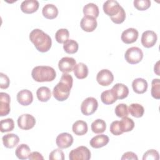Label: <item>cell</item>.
Listing matches in <instances>:
<instances>
[{"label":"cell","instance_id":"obj_19","mask_svg":"<svg viewBox=\"0 0 160 160\" xmlns=\"http://www.w3.org/2000/svg\"><path fill=\"white\" fill-rule=\"evenodd\" d=\"M109 137L105 134L97 135L90 140V145L93 148H100L105 146L109 142Z\"/></svg>","mask_w":160,"mask_h":160},{"label":"cell","instance_id":"obj_27","mask_svg":"<svg viewBox=\"0 0 160 160\" xmlns=\"http://www.w3.org/2000/svg\"><path fill=\"white\" fill-rule=\"evenodd\" d=\"M36 96L39 101L41 102H47L51 97V91L49 88L41 86L38 89Z\"/></svg>","mask_w":160,"mask_h":160},{"label":"cell","instance_id":"obj_3","mask_svg":"<svg viewBox=\"0 0 160 160\" xmlns=\"http://www.w3.org/2000/svg\"><path fill=\"white\" fill-rule=\"evenodd\" d=\"M31 76L32 79L37 82H49L56 78V72L52 67L38 66L32 69Z\"/></svg>","mask_w":160,"mask_h":160},{"label":"cell","instance_id":"obj_44","mask_svg":"<svg viewBox=\"0 0 160 160\" xmlns=\"http://www.w3.org/2000/svg\"><path fill=\"white\" fill-rule=\"evenodd\" d=\"M28 159L30 160H35V159L43 160L44 158L42 156V154L41 153H39V152L34 151V152H32L30 153Z\"/></svg>","mask_w":160,"mask_h":160},{"label":"cell","instance_id":"obj_39","mask_svg":"<svg viewBox=\"0 0 160 160\" xmlns=\"http://www.w3.org/2000/svg\"><path fill=\"white\" fill-rule=\"evenodd\" d=\"M110 131L112 134L115 136H119L123 133L121 130L120 122L119 121H114L112 122L110 125Z\"/></svg>","mask_w":160,"mask_h":160},{"label":"cell","instance_id":"obj_42","mask_svg":"<svg viewBox=\"0 0 160 160\" xmlns=\"http://www.w3.org/2000/svg\"><path fill=\"white\" fill-rule=\"evenodd\" d=\"M9 83H10V80L8 76L2 72H1L0 73V88L1 89H7L9 86Z\"/></svg>","mask_w":160,"mask_h":160},{"label":"cell","instance_id":"obj_7","mask_svg":"<svg viewBox=\"0 0 160 160\" xmlns=\"http://www.w3.org/2000/svg\"><path fill=\"white\" fill-rule=\"evenodd\" d=\"M18 127L23 130H29L32 129L35 124L36 119L34 116L29 114H23L18 119Z\"/></svg>","mask_w":160,"mask_h":160},{"label":"cell","instance_id":"obj_29","mask_svg":"<svg viewBox=\"0 0 160 160\" xmlns=\"http://www.w3.org/2000/svg\"><path fill=\"white\" fill-rule=\"evenodd\" d=\"M129 112L133 117L139 118L143 116L144 112V107L138 103H132L128 107Z\"/></svg>","mask_w":160,"mask_h":160},{"label":"cell","instance_id":"obj_34","mask_svg":"<svg viewBox=\"0 0 160 160\" xmlns=\"http://www.w3.org/2000/svg\"><path fill=\"white\" fill-rule=\"evenodd\" d=\"M69 32L67 29L62 28L58 29L55 34V39L56 41L60 44L64 43L69 38Z\"/></svg>","mask_w":160,"mask_h":160},{"label":"cell","instance_id":"obj_25","mask_svg":"<svg viewBox=\"0 0 160 160\" xmlns=\"http://www.w3.org/2000/svg\"><path fill=\"white\" fill-rule=\"evenodd\" d=\"M88 128L86 122L82 120L76 121L72 126L73 132L78 136H82L88 132Z\"/></svg>","mask_w":160,"mask_h":160},{"label":"cell","instance_id":"obj_14","mask_svg":"<svg viewBox=\"0 0 160 160\" xmlns=\"http://www.w3.org/2000/svg\"><path fill=\"white\" fill-rule=\"evenodd\" d=\"M11 98L8 93L1 92L0 93V116H4L10 112Z\"/></svg>","mask_w":160,"mask_h":160},{"label":"cell","instance_id":"obj_36","mask_svg":"<svg viewBox=\"0 0 160 160\" xmlns=\"http://www.w3.org/2000/svg\"><path fill=\"white\" fill-rule=\"evenodd\" d=\"M114 112L116 115L119 118L126 117L129 114L128 106L124 103L119 104L117 105L115 108Z\"/></svg>","mask_w":160,"mask_h":160},{"label":"cell","instance_id":"obj_21","mask_svg":"<svg viewBox=\"0 0 160 160\" xmlns=\"http://www.w3.org/2000/svg\"><path fill=\"white\" fill-rule=\"evenodd\" d=\"M4 146L7 148H13L18 145L19 141V138L18 135L12 133L5 134L2 138Z\"/></svg>","mask_w":160,"mask_h":160},{"label":"cell","instance_id":"obj_23","mask_svg":"<svg viewBox=\"0 0 160 160\" xmlns=\"http://www.w3.org/2000/svg\"><path fill=\"white\" fill-rule=\"evenodd\" d=\"M83 13L84 16L91 17L96 19L99 14V11L98 6L94 3L90 2L85 5L83 8Z\"/></svg>","mask_w":160,"mask_h":160},{"label":"cell","instance_id":"obj_30","mask_svg":"<svg viewBox=\"0 0 160 160\" xmlns=\"http://www.w3.org/2000/svg\"><path fill=\"white\" fill-rule=\"evenodd\" d=\"M106 124L105 121L101 119H97L91 124V130L96 134L102 133L105 131Z\"/></svg>","mask_w":160,"mask_h":160},{"label":"cell","instance_id":"obj_38","mask_svg":"<svg viewBox=\"0 0 160 160\" xmlns=\"http://www.w3.org/2000/svg\"><path fill=\"white\" fill-rule=\"evenodd\" d=\"M49 159V160H64V154L61 148L55 149L50 152Z\"/></svg>","mask_w":160,"mask_h":160},{"label":"cell","instance_id":"obj_13","mask_svg":"<svg viewBox=\"0 0 160 160\" xmlns=\"http://www.w3.org/2000/svg\"><path fill=\"white\" fill-rule=\"evenodd\" d=\"M139 32L135 28H130L124 30L121 34V40L126 44H131L138 39Z\"/></svg>","mask_w":160,"mask_h":160},{"label":"cell","instance_id":"obj_33","mask_svg":"<svg viewBox=\"0 0 160 160\" xmlns=\"http://www.w3.org/2000/svg\"><path fill=\"white\" fill-rule=\"evenodd\" d=\"M14 122L12 118L2 119L0 122V130L1 132L11 131L14 129Z\"/></svg>","mask_w":160,"mask_h":160},{"label":"cell","instance_id":"obj_4","mask_svg":"<svg viewBox=\"0 0 160 160\" xmlns=\"http://www.w3.org/2000/svg\"><path fill=\"white\" fill-rule=\"evenodd\" d=\"M143 58V52L142 50L138 47H131L128 48L124 54L126 61L131 64H135L139 63Z\"/></svg>","mask_w":160,"mask_h":160},{"label":"cell","instance_id":"obj_45","mask_svg":"<svg viewBox=\"0 0 160 160\" xmlns=\"http://www.w3.org/2000/svg\"><path fill=\"white\" fill-rule=\"evenodd\" d=\"M159 61H158L156 63V64L154 65V72H155L157 75H158V76H159Z\"/></svg>","mask_w":160,"mask_h":160},{"label":"cell","instance_id":"obj_32","mask_svg":"<svg viewBox=\"0 0 160 160\" xmlns=\"http://www.w3.org/2000/svg\"><path fill=\"white\" fill-rule=\"evenodd\" d=\"M119 122L121 130L123 132L131 131L134 127V122L133 120L127 116L122 118V119L119 121Z\"/></svg>","mask_w":160,"mask_h":160},{"label":"cell","instance_id":"obj_2","mask_svg":"<svg viewBox=\"0 0 160 160\" xmlns=\"http://www.w3.org/2000/svg\"><path fill=\"white\" fill-rule=\"evenodd\" d=\"M29 39L39 52H47L51 48V37L40 29H33L29 34Z\"/></svg>","mask_w":160,"mask_h":160},{"label":"cell","instance_id":"obj_10","mask_svg":"<svg viewBox=\"0 0 160 160\" xmlns=\"http://www.w3.org/2000/svg\"><path fill=\"white\" fill-rule=\"evenodd\" d=\"M158 39L157 34L152 31H146L142 34L141 44L146 48H150L155 45Z\"/></svg>","mask_w":160,"mask_h":160},{"label":"cell","instance_id":"obj_8","mask_svg":"<svg viewBox=\"0 0 160 160\" xmlns=\"http://www.w3.org/2000/svg\"><path fill=\"white\" fill-rule=\"evenodd\" d=\"M122 7L120 6L119 2L114 0H108L103 4L104 12L111 17L117 15Z\"/></svg>","mask_w":160,"mask_h":160},{"label":"cell","instance_id":"obj_5","mask_svg":"<svg viewBox=\"0 0 160 160\" xmlns=\"http://www.w3.org/2000/svg\"><path fill=\"white\" fill-rule=\"evenodd\" d=\"M98 107V102L96 99L92 97L86 98L81 103V112L86 116H90L94 113Z\"/></svg>","mask_w":160,"mask_h":160},{"label":"cell","instance_id":"obj_41","mask_svg":"<svg viewBox=\"0 0 160 160\" xmlns=\"http://www.w3.org/2000/svg\"><path fill=\"white\" fill-rule=\"evenodd\" d=\"M126 19V12L123 8H121L119 13L115 16L111 17V21L115 24H121Z\"/></svg>","mask_w":160,"mask_h":160},{"label":"cell","instance_id":"obj_15","mask_svg":"<svg viewBox=\"0 0 160 160\" xmlns=\"http://www.w3.org/2000/svg\"><path fill=\"white\" fill-rule=\"evenodd\" d=\"M17 101L22 106H28L33 101L32 93L28 89H22L17 94Z\"/></svg>","mask_w":160,"mask_h":160},{"label":"cell","instance_id":"obj_40","mask_svg":"<svg viewBox=\"0 0 160 160\" xmlns=\"http://www.w3.org/2000/svg\"><path fill=\"white\" fill-rule=\"evenodd\" d=\"M159 159V152L154 149H149L143 155L142 159H153V160H158Z\"/></svg>","mask_w":160,"mask_h":160},{"label":"cell","instance_id":"obj_12","mask_svg":"<svg viewBox=\"0 0 160 160\" xmlns=\"http://www.w3.org/2000/svg\"><path fill=\"white\" fill-rule=\"evenodd\" d=\"M73 137L68 132L59 134L56 139V143L59 148L65 149L70 147L73 143Z\"/></svg>","mask_w":160,"mask_h":160},{"label":"cell","instance_id":"obj_28","mask_svg":"<svg viewBox=\"0 0 160 160\" xmlns=\"http://www.w3.org/2000/svg\"><path fill=\"white\" fill-rule=\"evenodd\" d=\"M101 101L106 105L113 104L117 101V98L114 94L112 89H108L103 91L101 94Z\"/></svg>","mask_w":160,"mask_h":160},{"label":"cell","instance_id":"obj_18","mask_svg":"<svg viewBox=\"0 0 160 160\" xmlns=\"http://www.w3.org/2000/svg\"><path fill=\"white\" fill-rule=\"evenodd\" d=\"M111 89L117 99H123L126 98L129 94L128 88L122 83H116L113 86Z\"/></svg>","mask_w":160,"mask_h":160},{"label":"cell","instance_id":"obj_9","mask_svg":"<svg viewBox=\"0 0 160 160\" xmlns=\"http://www.w3.org/2000/svg\"><path fill=\"white\" fill-rule=\"evenodd\" d=\"M96 80L100 85L102 86H107L113 82L114 76L111 71L108 69H104L98 72L96 76Z\"/></svg>","mask_w":160,"mask_h":160},{"label":"cell","instance_id":"obj_22","mask_svg":"<svg viewBox=\"0 0 160 160\" xmlns=\"http://www.w3.org/2000/svg\"><path fill=\"white\" fill-rule=\"evenodd\" d=\"M42 13L43 16L46 18L48 19H52L57 17L58 14V9L54 4H47L43 7Z\"/></svg>","mask_w":160,"mask_h":160},{"label":"cell","instance_id":"obj_1","mask_svg":"<svg viewBox=\"0 0 160 160\" xmlns=\"http://www.w3.org/2000/svg\"><path fill=\"white\" fill-rule=\"evenodd\" d=\"M72 82V77L68 73H63L59 82L53 88L52 94L54 98L58 101L66 100L69 98Z\"/></svg>","mask_w":160,"mask_h":160},{"label":"cell","instance_id":"obj_6","mask_svg":"<svg viewBox=\"0 0 160 160\" xmlns=\"http://www.w3.org/2000/svg\"><path fill=\"white\" fill-rule=\"evenodd\" d=\"M69 158L70 160H89L91 152L87 147L81 146L70 151Z\"/></svg>","mask_w":160,"mask_h":160},{"label":"cell","instance_id":"obj_26","mask_svg":"<svg viewBox=\"0 0 160 160\" xmlns=\"http://www.w3.org/2000/svg\"><path fill=\"white\" fill-rule=\"evenodd\" d=\"M16 155L20 159H26L31 153L30 148L26 144H21L16 149Z\"/></svg>","mask_w":160,"mask_h":160},{"label":"cell","instance_id":"obj_31","mask_svg":"<svg viewBox=\"0 0 160 160\" xmlns=\"http://www.w3.org/2000/svg\"><path fill=\"white\" fill-rule=\"evenodd\" d=\"M78 43L73 39H68L63 45L64 51L68 54H74L78 50Z\"/></svg>","mask_w":160,"mask_h":160},{"label":"cell","instance_id":"obj_20","mask_svg":"<svg viewBox=\"0 0 160 160\" xmlns=\"http://www.w3.org/2000/svg\"><path fill=\"white\" fill-rule=\"evenodd\" d=\"M133 91L137 94H143L147 91L148 82L143 78H136L132 82Z\"/></svg>","mask_w":160,"mask_h":160},{"label":"cell","instance_id":"obj_16","mask_svg":"<svg viewBox=\"0 0 160 160\" xmlns=\"http://www.w3.org/2000/svg\"><path fill=\"white\" fill-rule=\"evenodd\" d=\"M98 25L96 19L93 18L84 16L80 22L81 29L86 32H92Z\"/></svg>","mask_w":160,"mask_h":160},{"label":"cell","instance_id":"obj_35","mask_svg":"<svg viewBox=\"0 0 160 160\" xmlns=\"http://www.w3.org/2000/svg\"><path fill=\"white\" fill-rule=\"evenodd\" d=\"M151 96L156 99H160V80L154 79L151 82Z\"/></svg>","mask_w":160,"mask_h":160},{"label":"cell","instance_id":"obj_11","mask_svg":"<svg viewBox=\"0 0 160 160\" xmlns=\"http://www.w3.org/2000/svg\"><path fill=\"white\" fill-rule=\"evenodd\" d=\"M76 64V60L71 57H64L59 60L58 62V68L63 73H68L73 71Z\"/></svg>","mask_w":160,"mask_h":160},{"label":"cell","instance_id":"obj_37","mask_svg":"<svg viewBox=\"0 0 160 160\" xmlns=\"http://www.w3.org/2000/svg\"><path fill=\"white\" fill-rule=\"evenodd\" d=\"M134 6L139 11H145L151 6L149 0H134L133 2Z\"/></svg>","mask_w":160,"mask_h":160},{"label":"cell","instance_id":"obj_24","mask_svg":"<svg viewBox=\"0 0 160 160\" xmlns=\"http://www.w3.org/2000/svg\"><path fill=\"white\" fill-rule=\"evenodd\" d=\"M73 72L78 79H82L88 76L89 71L88 66L84 63L79 62L75 65L73 69Z\"/></svg>","mask_w":160,"mask_h":160},{"label":"cell","instance_id":"obj_43","mask_svg":"<svg viewBox=\"0 0 160 160\" xmlns=\"http://www.w3.org/2000/svg\"><path fill=\"white\" fill-rule=\"evenodd\" d=\"M128 160H129V159L138 160V158L134 152H131V151H128V152L124 153L122 156L121 157V160H128Z\"/></svg>","mask_w":160,"mask_h":160},{"label":"cell","instance_id":"obj_17","mask_svg":"<svg viewBox=\"0 0 160 160\" xmlns=\"http://www.w3.org/2000/svg\"><path fill=\"white\" fill-rule=\"evenodd\" d=\"M39 6V2L36 0H26L22 2L21 10L26 14H31L36 12Z\"/></svg>","mask_w":160,"mask_h":160}]
</instances>
